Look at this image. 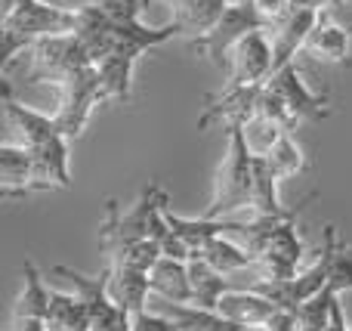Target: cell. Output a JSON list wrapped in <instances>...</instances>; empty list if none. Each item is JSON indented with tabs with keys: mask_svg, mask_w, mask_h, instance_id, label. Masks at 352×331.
<instances>
[{
	"mask_svg": "<svg viewBox=\"0 0 352 331\" xmlns=\"http://www.w3.org/2000/svg\"><path fill=\"white\" fill-rule=\"evenodd\" d=\"M318 16H322L318 10H309V6H294V10L287 12L281 22H275V25H269V28H266L269 41H272L275 72H278L281 65H287V62L297 59V53L306 47L309 31L316 28Z\"/></svg>",
	"mask_w": 352,
	"mask_h": 331,
	"instance_id": "cell-12",
	"label": "cell"
},
{
	"mask_svg": "<svg viewBox=\"0 0 352 331\" xmlns=\"http://www.w3.org/2000/svg\"><path fill=\"white\" fill-rule=\"evenodd\" d=\"M146 0H84V10H99L111 19H140Z\"/></svg>",
	"mask_w": 352,
	"mask_h": 331,
	"instance_id": "cell-27",
	"label": "cell"
},
{
	"mask_svg": "<svg viewBox=\"0 0 352 331\" xmlns=\"http://www.w3.org/2000/svg\"><path fill=\"white\" fill-rule=\"evenodd\" d=\"M80 12L59 10L43 0H3V68H10L19 56H25L37 41L56 34H74Z\"/></svg>",
	"mask_w": 352,
	"mask_h": 331,
	"instance_id": "cell-3",
	"label": "cell"
},
{
	"mask_svg": "<svg viewBox=\"0 0 352 331\" xmlns=\"http://www.w3.org/2000/svg\"><path fill=\"white\" fill-rule=\"evenodd\" d=\"M167 204H170V198L158 183H148L127 211H121L115 198H109L105 202V220L99 223V248L105 251V257L142 239L164 242V235L170 233Z\"/></svg>",
	"mask_w": 352,
	"mask_h": 331,
	"instance_id": "cell-2",
	"label": "cell"
},
{
	"mask_svg": "<svg viewBox=\"0 0 352 331\" xmlns=\"http://www.w3.org/2000/svg\"><path fill=\"white\" fill-rule=\"evenodd\" d=\"M260 28H266V25H263V19L256 16V10L250 6V0H235V3H229V10L223 12V19H219L207 34L188 37V47L226 72L235 43L241 41V37H248L250 31H260Z\"/></svg>",
	"mask_w": 352,
	"mask_h": 331,
	"instance_id": "cell-6",
	"label": "cell"
},
{
	"mask_svg": "<svg viewBox=\"0 0 352 331\" xmlns=\"http://www.w3.org/2000/svg\"><path fill=\"white\" fill-rule=\"evenodd\" d=\"M140 62V56L115 50V53L102 56L99 62H93L102 81V93L105 103H127L130 93H133V68Z\"/></svg>",
	"mask_w": 352,
	"mask_h": 331,
	"instance_id": "cell-17",
	"label": "cell"
},
{
	"mask_svg": "<svg viewBox=\"0 0 352 331\" xmlns=\"http://www.w3.org/2000/svg\"><path fill=\"white\" fill-rule=\"evenodd\" d=\"M328 288L343 295V291H352V245L337 235L334 251H331V273H328Z\"/></svg>",
	"mask_w": 352,
	"mask_h": 331,
	"instance_id": "cell-26",
	"label": "cell"
},
{
	"mask_svg": "<svg viewBox=\"0 0 352 331\" xmlns=\"http://www.w3.org/2000/svg\"><path fill=\"white\" fill-rule=\"evenodd\" d=\"M294 6H309L318 12H331L337 6H352V0H294Z\"/></svg>",
	"mask_w": 352,
	"mask_h": 331,
	"instance_id": "cell-30",
	"label": "cell"
},
{
	"mask_svg": "<svg viewBox=\"0 0 352 331\" xmlns=\"http://www.w3.org/2000/svg\"><path fill=\"white\" fill-rule=\"evenodd\" d=\"M340 301V295L331 288H322L318 295H312L309 301H303L294 313H297L300 331H324L331 322V313H334V303Z\"/></svg>",
	"mask_w": 352,
	"mask_h": 331,
	"instance_id": "cell-25",
	"label": "cell"
},
{
	"mask_svg": "<svg viewBox=\"0 0 352 331\" xmlns=\"http://www.w3.org/2000/svg\"><path fill=\"white\" fill-rule=\"evenodd\" d=\"M50 6H59V10H72V12H80L84 10V0H43Z\"/></svg>",
	"mask_w": 352,
	"mask_h": 331,
	"instance_id": "cell-32",
	"label": "cell"
},
{
	"mask_svg": "<svg viewBox=\"0 0 352 331\" xmlns=\"http://www.w3.org/2000/svg\"><path fill=\"white\" fill-rule=\"evenodd\" d=\"M260 158H266V164L272 167L281 180L294 177V173H300L306 167V155H303V149L297 146V140H294V130L281 134L278 142H275L266 155H260Z\"/></svg>",
	"mask_w": 352,
	"mask_h": 331,
	"instance_id": "cell-24",
	"label": "cell"
},
{
	"mask_svg": "<svg viewBox=\"0 0 352 331\" xmlns=\"http://www.w3.org/2000/svg\"><path fill=\"white\" fill-rule=\"evenodd\" d=\"M229 134V146L226 155L219 161L217 180H213V195L210 204L204 208L201 217H232L238 211H248L254 204V183H256V155L248 146V136H244L241 124H229L226 127Z\"/></svg>",
	"mask_w": 352,
	"mask_h": 331,
	"instance_id": "cell-4",
	"label": "cell"
},
{
	"mask_svg": "<svg viewBox=\"0 0 352 331\" xmlns=\"http://www.w3.org/2000/svg\"><path fill=\"white\" fill-rule=\"evenodd\" d=\"M281 99L291 109L294 121H324L331 118V96L328 93H316L309 84L303 81V72H300L297 62H287L278 72H272V78L266 81Z\"/></svg>",
	"mask_w": 352,
	"mask_h": 331,
	"instance_id": "cell-10",
	"label": "cell"
},
{
	"mask_svg": "<svg viewBox=\"0 0 352 331\" xmlns=\"http://www.w3.org/2000/svg\"><path fill=\"white\" fill-rule=\"evenodd\" d=\"M3 105H6V118H10V124L19 134V142L34 152V158L50 173L56 189H68L72 186V149H68L72 136H65L56 115L50 118L43 111L31 109V105L19 103L12 96L10 84H3Z\"/></svg>",
	"mask_w": 352,
	"mask_h": 331,
	"instance_id": "cell-1",
	"label": "cell"
},
{
	"mask_svg": "<svg viewBox=\"0 0 352 331\" xmlns=\"http://www.w3.org/2000/svg\"><path fill=\"white\" fill-rule=\"evenodd\" d=\"M72 328H90V316H87L84 301H80L78 291H72V295L53 291L47 313V331H72Z\"/></svg>",
	"mask_w": 352,
	"mask_h": 331,
	"instance_id": "cell-23",
	"label": "cell"
},
{
	"mask_svg": "<svg viewBox=\"0 0 352 331\" xmlns=\"http://www.w3.org/2000/svg\"><path fill=\"white\" fill-rule=\"evenodd\" d=\"M241 331H272V328H266V325H250V328H241Z\"/></svg>",
	"mask_w": 352,
	"mask_h": 331,
	"instance_id": "cell-33",
	"label": "cell"
},
{
	"mask_svg": "<svg viewBox=\"0 0 352 331\" xmlns=\"http://www.w3.org/2000/svg\"><path fill=\"white\" fill-rule=\"evenodd\" d=\"M275 72V56H272V41H269L266 28L250 31L248 37L235 43L229 56V68H226V84H248L260 87L272 78Z\"/></svg>",
	"mask_w": 352,
	"mask_h": 331,
	"instance_id": "cell-11",
	"label": "cell"
},
{
	"mask_svg": "<svg viewBox=\"0 0 352 331\" xmlns=\"http://www.w3.org/2000/svg\"><path fill=\"white\" fill-rule=\"evenodd\" d=\"M349 37H352L349 28L337 25L334 19H331V12H322V16H318V22H316V28H312L309 37H306L303 53H309L312 59H318V62L352 65V59H349Z\"/></svg>",
	"mask_w": 352,
	"mask_h": 331,
	"instance_id": "cell-14",
	"label": "cell"
},
{
	"mask_svg": "<svg viewBox=\"0 0 352 331\" xmlns=\"http://www.w3.org/2000/svg\"><path fill=\"white\" fill-rule=\"evenodd\" d=\"M152 297L173 303H192V279H188V260H176L161 254L158 264L148 270Z\"/></svg>",
	"mask_w": 352,
	"mask_h": 331,
	"instance_id": "cell-16",
	"label": "cell"
},
{
	"mask_svg": "<svg viewBox=\"0 0 352 331\" xmlns=\"http://www.w3.org/2000/svg\"><path fill=\"white\" fill-rule=\"evenodd\" d=\"M56 183L43 164L34 158L22 142H3L0 146V195L3 198H25L31 192H50Z\"/></svg>",
	"mask_w": 352,
	"mask_h": 331,
	"instance_id": "cell-9",
	"label": "cell"
},
{
	"mask_svg": "<svg viewBox=\"0 0 352 331\" xmlns=\"http://www.w3.org/2000/svg\"><path fill=\"white\" fill-rule=\"evenodd\" d=\"M278 183L281 177L266 164V158L256 155V183H254V217H285L291 208L281 204V195H278Z\"/></svg>",
	"mask_w": 352,
	"mask_h": 331,
	"instance_id": "cell-22",
	"label": "cell"
},
{
	"mask_svg": "<svg viewBox=\"0 0 352 331\" xmlns=\"http://www.w3.org/2000/svg\"><path fill=\"white\" fill-rule=\"evenodd\" d=\"M198 257L207 260L213 270H219L223 276H232V279H235L241 270H256V260L250 257V254L244 251L235 239H229L226 233L213 235V239L198 251ZM235 282H238V279H235ZM238 285H241V282H238Z\"/></svg>",
	"mask_w": 352,
	"mask_h": 331,
	"instance_id": "cell-21",
	"label": "cell"
},
{
	"mask_svg": "<svg viewBox=\"0 0 352 331\" xmlns=\"http://www.w3.org/2000/svg\"><path fill=\"white\" fill-rule=\"evenodd\" d=\"M250 6L256 10V16L263 19V25H275L294 10V0H250Z\"/></svg>",
	"mask_w": 352,
	"mask_h": 331,
	"instance_id": "cell-28",
	"label": "cell"
},
{
	"mask_svg": "<svg viewBox=\"0 0 352 331\" xmlns=\"http://www.w3.org/2000/svg\"><path fill=\"white\" fill-rule=\"evenodd\" d=\"M349 331H352V325H349Z\"/></svg>",
	"mask_w": 352,
	"mask_h": 331,
	"instance_id": "cell-34",
	"label": "cell"
},
{
	"mask_svg": "<svg viewBox=\"0 0 352 331\" xmlns=\"http://www.w3.org/2000/svg\"><path fill=\"white\" fill-rule=\"evenodd\" d=\"M109 291L124 310L130 313H142L148 310V297H152V285H148V273L133 270V266H118L109 264Z\"/></svg>",
	"mask_w": 352,
	"mask_h": 331,
	"instance_id": "cell-19",
	"label": "cell"
},
{
	"mask_svg": "<svg viewBox=\"0 0 352 331\" xmlns=\"http://www.w3.org/2000/svg\"><path fill=\"white\" fill-rule=\"evenodd\" d=\"M155 310L164 313L176 325V331H241V325L229 322L219 310H207L198 303H173L155 297Z\"/></svg>",
	"mask_w": 352,
	"mask_h": 331,
	"instance_id": "cell-15",
	"label": "cell"
},
{
	"mask_svg": "<svg viewBox=\"0 0 352 331\" xmlns=\"http://www.w3.org/2000/svg\"><path fill=\"white\" fill-rule=\"evenodd\" d=\"M324 331H349L346 316H343V303H340V301L334 303V313H331V322H328V328H324Z\"/></svg>",
	"mask_w": 352,
	"mask_h": 331,
	"instance_id": "cell-31",
	"label": "cell"
},
{
	"mask_svg": "<svg viewBox=\"0 0 352 331\" xmlns=\"http://www.w3.org/2000/svg\"><path fill=\"white\" fill-rule=\"evenodd\" d=\"M130 331H176V325L164 313H158V310H142V313L133 316Z\"/></svg>",
	"mask_w": 352,
	"mask_h": 331,
	"instance_id": "cell-29",
	"label": "cell"
},
{
	"mask_svg": "<svg viewBox=\"0 0 352 331\" xmlns=\"http://www.w3.org/2000/svg\"><path fill=\"white\" fill-rule=\"evenodd\" d=\"M217 310L229 322H235V325L250 328V325H269V319H272L281 307L272 301V297L263 295V291L248 288V285H238V288L226 291Z\"/></svg>",
	"mask_w": 352,
	"mask_h": 331,
	"instance_id": "cell-13",
	"label": "cell"
},
{
	"mask_svg": "<svg viewBox=\"0 0 352 331\" xmlns=\"http://www.w3.org/2000/svg\"><path fill=\"white\" fill-rule=\"evenodd\" d=\"M349 31H352V28H349Z\"/></svg>",
	"mask_w": 352,
	"mask_h": 331,
	"instance_id": "cell-35",
	"label": "cell"
},
{
	"mask_svg": "<svg viewBox=\"0 0 352 331\" xmlns=\"http://www.w3.org/2000/svg\"><path fill=\"white\" fill-rule=\"evenodd\" d=\"M59 93H62V103H59V111H56V121L65 130V136L78 140L87 130V124H90V115L96 111V105L105 103L96 65L90 62V65L78 68L74 74H68L59 84Z\"/></svg>",
	"mask_w": 352,
	"mask_h": 331,
	"instance_id": "cell-7",
	"label": "cell"
},
{
	"mask_svg": "<svg viewBox=\"0 0 352 331\" xmlns=\"http://www.w3.org/2000/svg\"><path fill=\"white\" fill-rule=\"evenodd\" d=\"M188 279H192V303L207 310H217L226 291L238 288V282L232 276H223L219 270H213L207 260L192 257L188 260Z\"/></svg>",
	"mask_w": 352,
	"mask_h": 331,
	"instance_id": "cell-20",
	"label": "cell"
},
{
	"mask_svg": "<svg viewBox=\"0 0 352 331\" xmlns=\"http://www.w3.org/2000/svg\"><path fill=\"white\" fill-rule=\"evenodd\" d=\"M297 217H300V204L287 217H281V220L275 223L266 248H263V254L256 257V282H263V279H266V282L291 279L294 273L300 270L306 245H303V239H300Z\"/></svg>",
	"mask_w": 352,
	"mask_h": 331,
	"instance_id": "cell-8",
	"label": "cell"
},
{
	"mask_svg": "<svg viewBox=\"0 0 352 331\" xmlns=\"http://www.w3.org/2000/svg\"><path fill=\"white\" fill-rule=\"evenodd\" d=\"M173 6V22L179 25V34L201 37L223 19L229 3L235 0H167Z\"/></svg>",
	"mask_w": 352,
	"mask_h": 331,
	"instance_id": "cell-18",
	"label": "cell"
},
{
	"mask_svg": "<svg viewBox=\"0 0 352 331\" xmlns=\"http://www.w3.org/2000/svg\"><path fill=\"white\" fill-rule=\"evenodd\" d=\"M90 65L84 43L78 34H56L43 37L28 50V68H25V84H50L59 87L68 74H74L78 68Z\"/></svg>",
	"mask_w": 352,
	"mask_h": 331,
	"instance_id": "cell-5",
	"label": "cell"
}]
</instances>
